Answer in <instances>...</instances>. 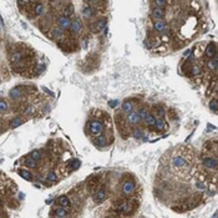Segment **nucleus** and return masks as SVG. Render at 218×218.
Masks as SVG:
<instances>
[{
    "label": "nucleus",
    "instance_id": "obj_1",
    "mask_svg": "<svg viewBox=\"0 0 218 218\" xmlns=\"http://www.w3.org/2000/svg\"><path fill=\"white\" fill-rule=\"evenodd\" d=\"M132 210V207L130 203L127 202H123V201H117L115 203V211H117L119 213H123V214H127L130 213V211Z\"/></svg>",
    "mask_w": 218,
    "mask_h": 218
},
{
    "label": "nucleus",
    "instance_id": "obj_2",
    "mask_svg": "<svg viewBox=\"0 0 218 218\" xmlns=\"http://www.w3.org/2000/svg\"><path fill=\"white\" fill-rule=\"evenodd\" d=\"M89 130L92 135H100L102 133L103 131V125L100 122V121H96V120H93L89 123Z\"/></svg>",
    "mask_w": 218,
    "mask_h": 218
},
{
    "label": "nucleus",
    "instance_id": "obj_3",
    "mask_svg": "<svg viewBox=\"0 0 218 218\" xmlns=\"http://www.w3.org/2000/svg\"><path fill=\"white\" fill-rule=\"evenodd\" d=\"M106 197H107V193H106V190L105 188H99L95 193V196H93V200H95V202L97 203H101L106 200Z\"/></svg>",
    "mask_w": 218,
    "mask_h": 218
},
{
    "label": "nucleus",
    "instance_id": "obj_4",
    "mask_svg": "<svg viewBox=\"0 0 218 218\" xmlns=\"http://www.w3.org/2000/svg\"><path fill=\"white\" fill-rule=\"evenodd\" d=\"M203 164H204V167L207 168H210V170H216L217 168V160L213 158V157H203Z\"/></svg>",
    "mask_w": 218,
    "mask_h": 218
},
{
    "label": "nucleus",
    "instance_id": "obj_5",
    "mask_svg": "<svg viewBox=\"0 0 218 218\" xmlns=\"http://www.w3.org/2000/svg\"><path fill=\"white\" fill-rule=\"evenodd\" d=\"M135 191V183L132 181H126L122 184V192L123 194H132Z\"/></svg>",
    "mask_w": 218,
    "mask_h": 218
},
{
    "label": "nucleus",
    "instance_id": "obj_6",
    "mask_svg": "<svg viewBox=\"0 0 218 218\" xmlns=\"http://www.w3.org/2000/svg\"><path fill=\"white\" fill-rule=\"evenodd\" d=\"M57 23H59L60 28H61V29H64V30H67V29H70V26H71V20H70V18L64 16V15L59 18Z\"/></svg>",
    "mask_w": 218,
    "mask_h": 218
},
{
    "label": "nucleus",
    "instance_id": "obj_7",
    "mask_svg": "<svg viewBox=\"0 0 218 218\" xmlns=\"http://www.w3.org/2000/svg\"><path fill=\"white\" fill-rule=\"evenodd\" d=\"M126 120H127V123H130V125H137L140 122V117L137 115V112H135V111H131L127 113Z\"/></svg>",
    "mask_w": 218,
    "mask_h": 218
},
{
    "label": "nucleus",
    "instance_id": "obj_8",
    "mask_svg": "<svg viewBox=\"0 0 218 218\" xmlns=\"http://www.w3.org/2000/svg\"><path fill=\"white\" fill-rule=\"evenodd\" d=\"M206 55H207V57H210V59L216 57V55H217V47H216V44H214V43H211L208 46H207V49H206Z\"/></svg>",
    "mask_w": 218,
    "mask_h": 218
},
{
    "label": "nucleus",
    "instance_id": "obj_9",
    "mask_svg": "<svg viewBox=\"0 0 218 218\" xmlns=\"http://www.w3.org/2000/svg\"><path fill=\"white\" fill-rule=\"evenodd\" d=\"M152 16L156 19V20H162L163 19V16H164V11L162 10V8H155L153 10H152Z\"/></svg>",
    "mask_w": 218,
    "mask_h": 218
},
{
    "label": "nucleus",
    "instance_id": "obj_10",
    "mask_svg": "<svg viewBox=\"0 0 218 218\" xmlns=\"http://www.w3.org/2000/svg\"><path fill=\"white\" fill-rule=\"evenodd\" d=\"M173 166L174 167H177V168H182L186 166V160L183 157H181V156H177V157H174L173 161H172Z\"/></svg>",
    "mask_w": 218,
    "mask_h": 218
},
{
    "label": "nucleus",
    "instance_id": "obj_11",
    "mask_svg": "<svg viewBox=\"0 0 218 218\" xmlns=\"http://www.w3.org/2000/svg\"><path fill=\"white\" fill-rule=\"evenodd\" d=\"M153 29L157 31V33H163V31L166 30L164 21H162V20H156L155 24H153Z\"/></svg>",
    "mask_w": 218,
    "mask_h": 218
},
{
    "label": "nucleus",
    "instance_id": "obj_12",
    "mask_svg": "<svg viewBox=\"0 0 218 218\" xmlns=\"http://www.w3.org/2000/svg\"><path fill=\"white\" fill-rule=\"evenodd\" d=\"M20 96H21V90H20L19 87H14L13 90L9 91V97L10 99L18 100V99H20Z\"/></svg>",
    "mask_w": 218,
    "mask_h": 218
},
{
    "label": "nucleus",
    "instance_id": "obj_13",
    "mask_svg": "<svg viewBox=\"0 0 218 218\" xmlns=\"http://www.w3.org/2000/svg\"><path fill=\"white\" fill-rule=\"evenodd\" d=\"M122 111L126 112V113L133 111V103H132L131 100H126V101L122 102Z\"/></svg>",
    "mask_w": 218,
    "mask_h": 218
},
{
    "label": "nucleus",
    "instance_id": "obj_14",
    "mask_svg": "<svg viewBox=\"0 0 218 218\" xmlns=\"http://www.w3.org/2000/svg\"><path fill=\"white\" fill-rule=\"evenodd\" d=\"M18 173H19V176L20 177H23L25 181H31L33 180V174H31L28 170H24V168H20L19 171H18Z\"/></svg>",
    "mask_w": 218,
    "mask_h": 218
},
{
    "label": "nucleus",
    "instance_id": "obj_15",
    "mask_svg": "<svg viewBox=\"0 0 218 218\" xmlns=\"http://www.w3.org/2000/svg\"><path fill=\"white\" fill-rule=\"evenodd\" d=\"M106 25H107V19H101V20H99V21L96 23V25H92V28L95 29L93 31H96V30L101 31V30H103L106 28Z\"/></svg>",
    "mask_w": 218,
    "mask_h": 218
},
{
    "label": "nucleus",
    "instance_id": "obj_16",
    "mask_svg": "<svg viewBox=\"0 0 218 218\" xmlns=\"http://www.w3.org/2000/svg\"><path fill=\"white\" fill-rule=\"evenodd\" d=\"M70 29H71V31L72 33H80L81 31V23L77 19H75V20H72L71 21V26H70Z\"/></svg>",
    "mask_w": 218,
    "mask_h": 218
},
{
    "label": "nucleus",
    "instance_id": "obj_17",
    "mask_svg": "<svg viewBox=\"0 0 218 218\" xmlns=\"http://www.w3.org/2000/svg\"><path fill=\"white\" fill-rule=\"evenodd\" d=\"M93 143H95L97 147H103V146H106V145H107V140H106V137H105V136H102V135H100L99 137H96V138H95Z\"/></svg>",
    "mask_w": 218,
    "mask_h": 218
},
{
    "label": "nucleus",
    "instance_id": "obj_18",
    "mask_svg": "<svg viewBox=\"0 0 218 218\" xmlns=\"http://www.w3.org/2000/svg\"><path fill=\"white\" fill-rule=\"evenodd\" d=\"M153 127L157 130V131H162V130H164V127H166V122H164V120L163 119H161V117H158V119H156V122H155V125H153Z\"/></svg>",
    "mask_w": 218,
    "mask_h": 218
},
{
    "label": "nucleus",
    "instance_id": "obj_19",
    "mask_svg": "<svg viewBox=\"0 0 218 218\" xmlns=\"http://www.w3.org/2000/svg\"><path fill=\"white\" fill-rule=\"evenodd\" d=\"M57 202H59V206H62V207H65V208L70 206V200L66 196H60L57 198Z\"/></svg>",
    "mask_w": 218,
    "mask_h": 218
},
{
    "label": "nucleus",
    "instance_id": "obj_20",
    "mask_svg": "<svg viewBox=\"0 0 218 218\" xmlns=\"http://www.w3.org/2000/svg\"><path fill=\"white\" fill-rule=\"evenodd\" d=\"M54 216H55V217H66V216H67V212H66V210H65V207L59 206L55 210V212H54Z\"/></svg>",
    "mask_w": 218,
    "mask_h": 218
},
{
    "label": "nucleus",
    "instance_id": "obj_21",
    "mask_svg": "<svg viewBox=\"0 0 218 218\" xmlns=\"http://www.w3.org/2000/svg\"><path fill=\"white\" fill-rule=\"evenodd\" d=\"M82 15H84L85 19H90L93 15V8L91 6H86L84 10H82Z\"/></svg>",
    "mask_w": 218,
    "mask_h": 218
},
{
    "label": "nucleus",
    "instance_id": "obj_22",
    "mask_svg": "<svg viewBox=\"0 0 218 218\" xmlns=\"http://www.w3.org/2000/svg\"><path fill=\"white\" fill-rule=\"evenodd\" d=\"M21 123H23V120H21V119H20V117H14L11 121H10V127H11V129H16V127H19Z\"/></svg>",
    "mask_w": 218,
    "mask_h": 218
},
{
    "label": "nucleus",
    "instance_id": "obj_23",
    "mask_svg": "<svg viewBox=\"0 0 218 218\" xmlns=\"http://www.w3.org/2000/svg\"><path fill=\"white\" fill-rule=\"evenodd\" d=\"M21 57H23V54L19 53V51H15V53L11 54V56H10V60H11V62H14V64H16V62L21 60Z\"/></svg>",
    "mask_w": 218,
    "mask_h": 218
},
{
    "label": "nucleus",
    "instance_id": "obj_24",
    "mask_svg": "<svg viewBox=\"0 0 218 218\" xmlns=\"http://www.w3.org/2000/svg\"><path fill=\"white\" fill-rule=\"evenodd\" d=\"M24 163H25V166H26L28 168H31V170H33V168H36V166H37V162H36L35 160H33L31 157L28 158V160H25Z\"/></svg>",
    "mask_w": 218,
    "mask_h": 218
},
{
    "label": "nucleus",
    "instance_id": "obj_25",
    "mask_svg": "<svg viewBox=\"0 0 218 218\" xmlns=\"http://www.w3.org/2000/svg\"><path fill=\"white\" fill-rule=\"evenodd\" d=\"M143 120H145V122H146L147 126H150V127H153V125L156 122V117L153 115H147Z\"/></svg>",
    "mask_w": 218,
    "mask_h": 218
},
{
    "label": "nucleus",
    "instance_id": "obj_26",
    "mask_svg": "<svg viewBox=\"0 0 218 218\" xmlns=\"http://www.w3.org/2000/svg\"><path fill=\"white\" fill-rule=\"evenodd\" d=\"M207 66H208L210 70H217V66H218V61L216 57H212L208 60V64H207Z\"/></svg>",
    "mask_w": 218,
    "mask_h": 218
},
{
    "label": "nucleus",
    "instance_id": "obj_27",
    "mask_svg": "<svg viewBox=\"0 0 218 218\" xmlns=\"http://www.w3.org/2000/svg\"><path fill=\"white\" fill-rule=\"evenodd\" d=\"M208 106H210V110L213 112V113H217V110H218V103H217V99H213L210 101L208 103Z\"/></svg>",
    "mask_w": 218,
    "mask_h": 218
},
{
    "label": "nucleus",
    "instance_id": "obj_28",
    "mask_svg": "<svg viewBox=\"0 0 218 218\" xmlns=\"http://www.w3.org/2000/svg\"><path fill=\"white\" fill-rule=\"evenodd\" d=\"M30 157L37 162V161H40V160H41V152H40L39 150H34V151H31Z\"/></svg>",
    "mask_w": 218,
    "mask_h": 218
},
{
    "label": "nucleus",
    "instance_id": "obj_29",
    "mask_svg": "<svg viewBox=\"0 0 218 218\" xmlns=\"http://www.w3.org/2000/svg\"><path fill=\"white\" fill-rule=\"evenodd\" d=\"M132 136H133L135 138L140 140V138L143 137V132H142L141 129H133V130H132Z\"/></svg>",
    "mask_w": 218,
    "mask_h": 218
},
{
    "label": "nucleus",
    "instance_id": "obj_30",
    "mask_svg": "<svg viewBox=\"0 0 218 218\" xmlns=\"http://www.w3.org/2000/svg\"><path fill=\"white\" fill-rule=\"evenodd\" d=\"M137 115H138L140 120H143L145 117H146V116L148 115L147 109H146V107H141V109H138V111H137Z\"/></svg>",
    "mask_w": 218,
    "mask_h": 218
},
{
    "label": "nucleus",
    "instance_id": "obj_31",
    "mask_svg": "<svg viewBox=\"0 0 218 218\" xmlns=\"http://www.w3.org/2000/svg\"><path fill=\"white\" fill-rule=\"evenodd\" d=\"M62 34H64V31H62V29H61V28H56V29H54V30H53V36H54L55 39H60V37H62Z\"/></svg>",
    "mask_w": 218,
    "mask_h": 218
},
{
    "label": "nucleus",
    "instance_id": "obj_32",
    "mask_svg": "<svg viewBox=\"0 0 218 218\" xmlns=\"http://www.w3.org/2000/svg\"><path fill=\"white\" fill-rule=\"evenodd\" d=\"M72 14H74V6H72V5H67L65 8V10H64V16L70 18Z\"/></svg>",
    "mask_w": 218,
    "mask_h": 218
},
{
    "label": "nucleus",
    "instance_id": "obj_33",
    "mask_svg": "<svg viewBox=\"0 0 218 218\" xmlns=\"http://www.w3.org/2000/svg\"><path fill=\"white\" fill-rule=\"evenodd\" d=\"M80 166H81V161L80 160H72L71 163H70V168L75 171V170H77L80 167Z\"/></svg>",
    "mask_w": 218,
    "mask_h": 218
},
{
    "label": "nucleus",
    "instance_id": "obj_34",
    "mask_svg": "<svg viewBox=\"0 0 218 218\" xmlns=\"http://www.w3.org/2000/svg\"><path fill=\"white\" fill-rule=\"evenodd\" d=\"M46 180H47V182H55V181L57 180L55 172H54V171H50V172L47 173V176H46Z\"/></svg>",
    "mask_w": 218,
    "mask_h": 218
},
{
    "label": "nucleus",
    "instance_id": "obj_35",
    "mask_svg": "<svg viewBox=\"0 0 218 218\" xmlns=\"http://www.w3.org/2000/svg\"><path fill=\"white\" fill-rule=\"evenodd\" d=\"M34 10H35V14H36V15H41V14L44 13V6L41 5V4H35Z\"/></svg>",
    "mask_w": 218,
    "mask_h": 218
},
{
    "label": "nucleus",
    "instance_id": "obj_36",
    "mask_svg": "<svg viewBox=\"0 0 218 218\" xmlns=\"http://www.w3.org/2000/svg\"><path fill=\"white\" fill-rule=\"evenodd\" d=\"M8 111V103L4 100H0V112H6Z\"/></svg>",
    "mask_w": 218,
    "mask_h": 218
},
{
    "label": "nucleus",
    "instance_id": "obj_37",
    "mask_svg": "<svg viewBox=\"0 0 218 218\" xmlns=\"http://www.w3.org/2000/svg\"><path fill=\"white\" fill-rule=\"evenodd\" d=\"M194 186H196V188L198 190V191H204V190H206V184H204L203 182L197 181V182L194 183Z\"/></svg>",
    "mask_w": 218,
    "mask_h": 218
},
{
    "label": "nucleus",
    "instance_id": "obj_38",
    "mask_svg": "<svg viewBox=\"0 0 218 218\" xmlns=\"http://www.w3.org/2000/svg\"><path fill=\"white\" fill-rule=\"evenodd\" d=\"M155 3L158 8H163L166 4H167V0H155Z\"/></svg>",
    "mask_w": 218,
    "mask_h": 218
},
{
    "label": "nucleus",
    "instance_id": "obj_39",
    "mask_svg": "<svg viewBox=\"0 0 218 218\" xmlns=\"http://www.w3.org/2000/svg\"><path fill=\"white\" fill-rule=\"evenodd\" d=\"M201 72V69L198 66H193L192 67V75H198Z\"/></svg>",
    "mask_w": 218,
    "mask_h": 218
},
{
    "label": "nucleus",
    "instance_id": "obj_40",
    "mask_svg": "<svg viewBox=\"0 0 218 218\" xmlns=\"http://www.w3.org/2000/svg\"><path fill=\"white\" fill-rule=\"evenodd\" d=\"M157 113H158V116H160L161 119H163V116H164V110H163V109H158V110H157Z\"/></svg>",
    "mask_w": 218,
    "mask_h": 218
},
{
    "label": "nucleus",
    "instance_id": "obj_41",
    "mask_svg": "<svg viewBox=\"0 0 218 218\" xmlns=\"http://www.w3.org/2000/svg\"><path fill=\"white\" fill-rule=\"evenodd\" d=\"M117 103H119V101L113 100V101H110V102H109V106H110V107H115V106L117 105Z\"/></svg>",
    "mask_w": 218,
    "mask_h": 218
},
{
    "label": "nucleus",
    "instance_id": "obj_42",
    "mask_svg": "<svg viewBox=\"0 0 218 218\" xmlns=\"http://www.w3.org/2000/svg\"><path fill=\"white\" fill-rule=\"evenodd\" d=\"M25 113H26V115H30V113H33V107H26Z\"/></svg>",
    "mask_w": 218,
    "mask_h": 218
},
{
    "label": "nucleus",
    "instance_id": "obj_43",
    "mask_svg": "<svg viewBox=\"0 0 218 218\" xmlns=\"http://www.w3.org/2000/svg\"><path fill=\"white\" fill-rule=\"evenodd\" d=\"M28 3V0H19V5L20 6H23L24 4H26Z\"/></svg>",
    "mask_w": 218,
    "mask_h": 218
},
{
    "label": "nucleus",
    "instance_id": "obj_44",
    "mask_svg": "<svg viewBox=\"0 0 218 218\" xmlns=\"http://www.w3.org/2000/svg\"><path fill=\"white\" fill-rule=\"evenodd\" d=\"M53 202H54V198H47L45 203H46V204H51V203H53Z\"/></svg>",
    "mask_w": 218,
    "mask_h": 218
},
{
    "label": "nucleus",
    "instance_id": "obj_45",
    "mask_svg": "<svg viewBox=\"0 0 218 218\" xmlns=\"http://www.w3.org/2000/svg\"><path fill=\"white\" fill-rule=\"evenodd\" d=\"M96 0H86V3H89V4H91V3H95Z\"/></svg>",
    "mask_w": 218,
    "mask_h": 218
}]
</instances>
